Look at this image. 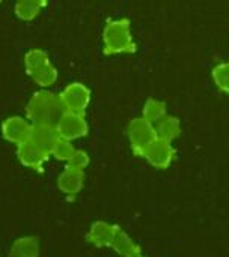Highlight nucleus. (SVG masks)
<instances>
[{"label": "nucleus", "instance_id": "17", "mask_svg": "<svg viewBox=\"0 0 229 257\" xmlns=\"http://www.w3.org/2000/svg\"><path fill=\"white\" fill-rule=\"evenodd\" d=\"M166 116V104L157 99H148L143 107V119L149 123H157Z\"/></svg>", "mask_w": 229, "mask_h": 257}, {"label": "nucleus", "instance_id": "21", "mask_svg": "<svg viewBox=\"0 0 229 257\" xmlns=\"http://www.w3.org/2000/svg\"><path fill=\"white\" fill-rule=\"evenodd\" d=\"M88 164H89V155L85 151H75L74 155L69 158L66 167H71V169H75V170H82L83 172V169H86Z\"/></svg>", "mask_w": 229, "mask_h": 257}, {"label": "nucleus", "instance_id": "18", "mask_svg": "<svg viewBox=\"0 0 229 257\" xmlns=\"http://www.w3.org/2000/svg\"><path fill=\"white\" fill-rule=\"evenodd\" d=\"M30 77L33 78V81H35L36 84H39V86H42V87H47V86H51V84L56 81V78H57V71H56V68L53 66V63H48L47 66H44L42 69L36 71V72L32 74Z\"/></svg>", "mask_w": 229, "mask_h": 257}, {"label": "nucleus", "instance_id": "3", "mask_svg": "<svg viewBox=\"0 0 229 257\" xmlns=\"http://www.w3.org/2000/svg\"><path fill=\"white\" fill-rule=\"evenodd\" d=\"M128 139L133 152L139 157H143L146 149L157 140L156 126L143 117L134 119L128 126Z\"/></svg>", "mask_w": 229, "mask_h": 257}, {"label": "nucleus", "instance_id": "6", "mask_svg": "<svg viewBox=\"0 0 229 257\" xmlns=\"http://www.w3.org/2000/svg\"><path fill=\"white\" fill-rule=\"evenodd\" d=\"M30 130H32V123H29L24 117L20 116H11L2 125L3 137L17 146L30 139Z\"/></svg>", "mask_w": 229, "mask_h": 257}, {"label": "nucleus", "instance_id": "11", "mask_svg": "<svg viewBox=\"0 0 229 257\" xmlns=\"http://www.w3.org/2000/svg\"><path fill=\"white\" fill-rule=\"evenodd\" d=\"M83 179H85V175L82 170L66 167L57 178V187L62 193L68 196H75L83 187Z\"/></svg>", "mask_w": 229, "mask_h": 257}, {"label": "nucleus", "instance_id": "2", "mask_svg": "<svg viewBox=\"0 0 229 257\" xmlns=\"http://www.w3.org/2000/svg\"><path fill=\"white\" fill-rule=\"evenodd\" d=\"M104 47L106 53H133L136 50V44L130 33V21L128 20H113L109 21L104 33Z\"/></svg>", "mask_w": 229, "mask_h": 257}, {"label": "nucleus", "instance_id": "10", "mask_svg": "<svg viewBox=\"0 0 229 257\" xmlns=\"http://www.w3.org/2000/svg\"><path fill=\"white\" fill-rule=\"evenodd\" d=\"M116 229V226H112L106 221H97L91 226L86 239L95 247H112Z\"/></svg>", "mask_w": 229, "mask_h": 257}, {"label": "nucleus", "instance_id": "7", "mask_svg": "<svg viewBox=\"0 0 229 257\" xmlns=\"http://www.w3.org/2000/svg\"><path fill=\"white\" fill-rule=\"evenodd\" d=\"M151 166H154L156 169H168L175 157V151L172 148L171 143L165 142V140H156L145 152L143 155Z\"/></svg>", "mask_w": 229, "mask_h": 257}, {"label": "nucleus", "instance_id": "5", "mask_svg": "<svg viewBox=\"0 0 229 257\" xmlns=\"http://www.w3.org/2000/svg\"><path fill=\"white\" fill-rule=\"evenodd\" d=\"M57 133L60 139L72 142L75 139H80L88 134V122L83 114H75V113H68L65 111L63 116L60 117L59 123L56 125Z\"/></svg>", "mask_w": 229, "mask_h": 257}, {"label": "nucleus", "instance_id": "14", "mask_svg": "<svg viewBox=\"0 0 229 257\" xmlns=\"http://www.w3.org/2000/svg\"><path fill=\"white\" fill-rule=\"evenodd\" d=\"M112 248L116 250L121 256L124 257H133L134 254L140 253L139 247L131 241V238L124 232L121 230L119 227L116 229V233H115V238H113V242H112Z\"/></svg>", "mask_w": 229, "mask_h": 257}, {"label": "nucleus", "instance_id": "4", "mask_svg": "<svg viewBox=\"0 0 229 257\" xmlns=\"http://www.w3.org/2000/svg\"><path fill=\"white\" fill-rule=\"evenodd\" d=\"M65 111L83 114L91 101V90L82 83L68 84L59 95Z\"/></svg>", "mask_w": 229, "mask_h": 257}, {"label": "nucleus", "instance_id": "12", "mask_svg": "<svg viewBox=\"0 0 229 257\" xmlns=\"http://www.w3.org/2000/svg\"><path fill=\"white\" fill-rule=\"evenodd\" d=\"M156 134L159 140L171 143L181 134V123L174 116H165L162 120L156 123Z\"/></svg>", "mask_w": 229, "mask_h": 257}, {"label": "nucleus", "instance_id": "9", "mask_svg": "<svg viewBox=\"0 0 229 257\" xmlns=\"http://www.w3.org/2000/svg\"><path fill=\"white\" fill-rule=\"evenodd\" d=\"M29 140L33 142L35 145H38L41 149H44L45 152H48L51 155V151L56 146V143L60 140V136H59L56 126L32 123L30 139Z\"/></svg>", "mask_w": 229, "mask_h": 257}, {"label": "nucleus", "instance_id": "13", "mask_svg": "<svg viewBox=\"0 0 229 257\" xmlns=\"http://www.w3.org/2000/svg\"><path fill=\"white\" fill-rule=\"evenodd\" d=\"M39 256V242L35 236L18 238L12 247L9 257H38Z\"/></svg>", "mask_w": 229, "mask_h": 257}, {"label": "nucleus", "instance_id": "19", "mask_svg": "<svg viewBox=\"0 0 229 257\" xmlns=\"http://www.w3.org/2000/svg\"><path fill=\"white\" fill-rule=\"evenodd\" d=\"M74 152H75V149H74V146L71 145V142L60 139V140L56 143V146L53 148L51 155H53L56 160H59V161H66V163H68L69 158L74 155Z\"/></svg>", "mask_w": 229, "mask_h": 257}, {"label": "nucleus", "instance_id": "8", "mask_svg": "<svg viewBox=\"0 0 229 257\" xmlns=\"http://www.w3.org/2000/svg\"><path fill=\"white\" fill-rule=\"evenodd\" d=\"M17 157L23 166L39 170L42 167V164L48 160L50 154L45 152L44 149H41L33 142L27 140V142L17 146Z\"/></svg>", "mask_w": 229, "mask_h": 257}, {"label": "nucleus", "instance_id": "22", "mask_svg": "<svg viewBox=\"0 0 229 257\" xmlns=\"http://www.w3.org/2000/svg\"><path fill=\"white\" fill-rule=\"evenodd\" d=\"M133 257H143V256H142V253H137V254H134Z\"/></svg>", "mask_w": 229, "mask_h": 257}, {"label": "nucleus", "instance_id": "20", "mask_svg": "<svg viewBox=\"0 0 229 257\" xmlns=\"http://www.w3.org/2000/svg\"><path fill=\"white\" fill-rule=\"evenodd\" d=\"M213 78L219 89L229 93V62L220 63L213 69Z\"/></svg>", "mask_w": 229, "mask_h": 257}, {"label": "nucleus", "instance_id": "16", "mask_svg": "<svg viewBox=\"0 0 229 257\" xmlns=\"http://www.w3.org/2000/svg\"><path fill=\"white\" fill-rule=\"evenodd\" d=\"M44 5H45L44 2H36V0H20L15 3L14 11L18 18L29 21V20H33L39 14Z\"/></svg>", "mask_w": 229, "mask_h": 257}, {"label": "nucleus", "instance_id": "1", "mask_svg": "<svg viewBox=\"0 0 229 257\" xmlns=\"http://www.w3.org/2000/svg\"><path fill=\"white\" fill-rule=\"evenodd\" d=\"M63 113L65 108L62 105L59 95L48 90L35 92L26 105L27 119L32 120V123H38V125L56 126L60 117L63 116Z\"/></svg>", "mask_w": 229, "mask_h": 257}, {"label": "nucleus", "instance_id": "15", "mask_svg": "<svg viewBox=\"0 0 229 257\" xmlns=\"http://www.w3.org/2000/svg\"><path fill=\"white\" fill-rule=\"evenodd\" d=\"M48 63H51L48 54L45 51L39 50V48H33V50L27 51L26 56H24V66H26V71H27L29 75H32L36 71L42 69Z\"/></svg>", "mask_w": 229, "mask_h": 257}]
</instances>
